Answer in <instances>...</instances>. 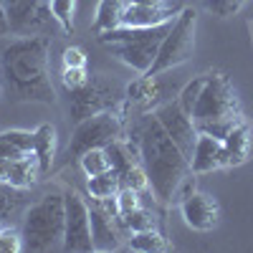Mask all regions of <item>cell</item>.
I'll return each instance as SVG.
<instances>
[{
  "label": "cell",
  "instance_id": "1",
  "mask_svg": "<svg viewBox=\"0 0 253 253\" xmlns=\"http://www.w3.org/2000/svg\"><path fill=\"white\" fill-rule=\"evenodd\" d=\"M124 134L126 139L137 142L144 172L150 177V190L160 203H182L195 190L190 160L162 129L155 112L126 119Z\"/></svg>",
  "mask_w": 253,
  "mask_h": 253
},
{
  "label": "cell",
  "instance_id": "2",
  "mask_svg": "<svg viewBox=\"0 0 253 253\" xmlns=\"http://www.w3.org/2000/svg\"><path fill=\"white\" fill-rule=\"evenodd\" d=\"M48 33L13 36L0 41V79L15 101L56 104V91L48 76Z\"/></svg>",
  "mask_w": 253,
  "mask_h": 253
},
{
  "label": "cell",
  "instance_id": "3",
  "mask_svg": "<svg viewBox=\"0 0 253 253\" xmlns=\"http://www.w3.org/2000/svg\"><path fill=\"white\" fill-rule=\"evenodd\" d=\"M243 119L238 96L223 71H208L203 94L193 109V122L200 134H213L225 139V134Z\"/></svg>",
  "mask_w": 253,
  "mask_h": 253
},
{
  "label": "cell",
  "instance_id": "4",
  "mask_svg": "<svg viewBox=\"0 0 253 253\" xmlns=\"http://www.w3.org/2000/svg\"><path fill=\"white\" fill-rule=\"evenodd\" d=\"M172 20L160 23V26H152V28H126V26H119V28L99 33L96 38H99V43L107 48L112 56L124 61L126 66H132L137 74H147L152 69L155 58H157V51L162 46L167 31L172 28Z\"/></svg>",
  "mask_w": 253,
  "mask_h": 253
},
{
  "label": "cell",
  "instance_id": "5",
  "mask_svg": "<svg viewBox=\"0 0 253 253\" xmlns=\"http://www.w3.org/2000/svg\"><path fill=\"white\" fill-rule=\"evenodd\" d=\"M63 230H66V203L61 193H48L33 203L23 215V251L46 253L63 248Z\"/></svg>",
  "mask_w": 253,
  "mask_h": 253
},
{
  "label": "cell",
  "instance_id": "6",
  "mask_svg": "<svg viewBox=\"0 0 253 253\" xmlns=\"http://www.w3.org/2000/svg\"><path fill=\"white\" fill-rule=\"evenodd\" d=\"M124 104V86L112 76H89L81 89L69 91V117L71 124H79L101 112H122Z\"/></svg>",
  "mask_w": 253,
  "mask_h": 253
},
{
  "label": "cell",
  "instance_id": "7",
  "mask_svg": "<svg viewBox=\"0 0 253 253\" xmlns=\"http://www.w3.org/2000/svg\"><path fill=\"white\" fill-rule=\"evenodd\" d=\"M119 137H124V119L119 112H101V114L84 119V122L74 124L69 147L63 152V160L58 162V167L79 162V157L84 152L94 150V147H107Z\"/></svg>",
  "mask_w": 253,
  "mask_h": 253
},
{
  "label": "cell",
  "instance_id": "8",
  "mask_svg": "<svg viewBox=\"0 0 253 253\" xmlns=\"http://www.w3.org/2000/svg\"><path fill=\"white\" fill-rule=\"evenodd\" d=\"M195 20L198 13L193 8H182L177 18L172 20V28L167 31L162 46L157 51V58L152 63V69L147 71L150 76H162L165 71H170L175 66H182L185 61L193 58L195 48Z\"/></svg>",
  "mask_w": 253,
  "mask_h": 253
},
{
  "label": "cell",
  "instance_id": "9",
  "mask_svg": "<svg viewBox=\"0 0 253 253\" xmlns=\"http://www.w3.org/2000/svg\"><path fill=\"white\" fill-rule=\"evenodd\" d=\"M89 203V213H91V238H94V251H119L129 241V230L122 223L117 200H99L91 198Z\"/></svg>",
  "mask_w": 253,
  "mask_h": 253
},
{
  "label": "cell",
  "instance_id": "10",
  "mask_svg": "<svg viewBox=\"0 0 253 253\" xmlns=\"http://www.w3.org/2000/svg\"><path fill=\"white\" fill-rule=\"evenodd\" d=\"M63 203H66V230H63V248L61 251H66V253L94 251L89 203L79 193H74V190L63 193Z\"/></svg>",
  "mask_w": 253,
  "mask_h": 253
},
{
  "label": "cell",
  "instance_id": "11",
  "mask_svg": "<svg viewBox=\"0 0 253 253\" xmlns=\"http://www.w3.org/2000/svg\"><path fill=\"white\" fill-rule=\"evenodd\" d=\"M3 8L13 36H38L51 28L53 13L48 0H3Z\"/></svg>",
  "mask_w": 253,
  "mask_h": 253
},
{
  "label": "cell",
  "instance_id": "12",
  "mask_svg": "<svg viewBox=\"0 0 253 253\" xmlns=\"http://www.w3.org/2000/svg\"><path fill=\"white\" fill-rule=\"evenodd\" d=\"M155 117L157 122L162 124V129L170 134V139L177 144V150L187 157L193 160V152H195V142H198V129H195V122L190 117L180 104L177 99L172 101H162L160 107L155 109Z\"/></svg>",
  "mask_w": 253,
  "mask_h": 253
},
{
  "label": "cell",
  "instance_id": "13",
  "mask_svg": "<svg viewBox=\"0 0 253 253\" xmlns=\"http://www.w3.org/2000/svg\"><path fill=\"white\" fill-rule=\"evenodd\" d=\"M180 210H182V218L187 223V228L193 230H213L220 220V205L213 195L208 193H190L182 203H180Z\"/></svg>",
  "mask_w": 253,
  "mask_h": 253
},
{
  "label": "cell",
  "instance_id": "14",
  "mask_svg": "<svg viewBox=\"0 0 253 253\" xmlns=\"http://www.w3.org/2000/svg\"><path fill=\"white\" fill-rule=\"evenodd\" d=\"M190 167H193V175H205V172L220 170V167H230L223 139H218L213 134H198Z\"/></svg>",
  "mask_w": 253,
  "mask_h": 253
},
{
  "label": "cell",
  "instance_id": "15",
  "mask_svg": "<svg viewBox=\"0 0 253 253\" xmlns=\"http://www.w3.org/2000/svg\"><path fill=\"white\" fill-rule=\"evenodd\" d=\"M177 8H150V5H137L129 3L122 15V26L126 28H152L160 23H167V20L175 18Z\"/></svg>",
  "mask_w": 253,
  "mask_h": 253
},
{
  "label": "cell",
  "instance_id": "16",
  "mask_svg": "<svg viewBox=\"0 0 253 253\" xmlns=\"http://www.w3.org/2000/svg\"><path fill=\"white\" fill-rule=\"evenodd\" d=\"M225 144V155H228V165L236 167V165H243L251 155V144H253V137H251V124L246 119H241L233 129H230L223 139Z\"/></svg>",
  "mask_w": 253,
  "mask_h": 253
},
{
  "label": "cell",
  "instance_id": "17",
  "mask_svg": "<svg viewBox=\"0 0 253 253\" xmlns=\"http://www.w3.org/2000/svg\"><path fill=\"white\" fill-rule=\"evenodd\" d=\"M38 180H43V170H41V162L36 157V152H28L18 160H10V175H8V185L28 190L33 187Z\"/></svg>",
  "mask_w": 253,
  "mask_h": 253
},
{
  "label": "cell",
  "instance_id": "18",
  "mask_svg": "<svg viewBox=\"0 0 253 253\" xmlns=\"http://www.w3.org/2000/svg\"><path fill=\"white\" fill-rule=\"evenodd\" d=\"M33 147H36V132H26V129L0 132V157L18 160V157L33 152Z\"/></svg>",
  "mask_w": 253,
  "mask_h": 253
},
{
  "label": "cell",
  "instance_id": "19",
  "mask_svg": "<svg viewBox=\"0 0 253 253\" xmlns=\"http://www.w3.org/2000/svg\"><path fill=\"white\" fill-rule=\"evenodd\" d=\"M33 152L41 162V170H43V177L51 175L53 162H56V126L53 124H41L36 129V147Z\"/></svg>",
  "mask_w": 253,
  "mask_h": 253
},
{
  "label": "cell",
  "instance_id": "20",
  "mask_svg": "<svg viewBox=\"0 0 253 253\" xmlns=\"http://www.w3.org/2000/svg\"><path fill=\"white\" fill-rule=\"evenodd\" d=\"M129 5V0H99L96 5V18H94V33H104L122 26V15Z\"/></svg>",
  "mask_w": 253,
  "mask_h": 253
},
{
  "label": "cell",
  "instance_id": "21",
  "mask_svg": "<svg viewBox=\"0 0 253 253\" xmlns=\"http://www.w3.org/2000/svg\"><path fill=\"white\" fill-rule=\"evenodd\" d=\"M126 248L139 251V253H162V251H170V241L165 238V233L160 228L137 230V233H132L129 241H126Z\"/></svg>",
  "mask_w": 253,
  "mask_h": 253
},
{
  "label": "cell",
  "instance_id": "22",
  "mask_svg": "<svg viewBox=\"0 0 253 253\" xmlns=\"http://www.w3.org/2000/svg\"><path fill=\"white\" fill-rule=\"evenodd\" d=\"M79 167H81V172L86 175V177H96V175L109 172L112 170V162H109V155H107L104 147H94V150L84 152L79 157Z\"/></svg>",
  "mask_w": 253,
  "mask_h": 253
},
{
  "label": "cell",
  "instance_id": "23",
  "mask_svg": "<svg viewBox=\"0 0 253 253\" xmlns=\"http://www.w3.org/2000/svg\"><path fill=\"white\" fill-rule=\"evenodd\" d=\"M119 218H122V223L126 225V230H129V233L160 228V218H157V213H155V210H150V208H144V205L134 208L132 213H124V215H119Z\"/></svg>",
  "mask_w": 253,
  "mask_h": 253
},
{
  "label": "cell",
  "instance_id": "24",
  "mask_svg": "<svg viewBox=\"0 0 253 253\" xmlns=\"http://www.w3.org/2000/svg\"><path fill=\"white\" fill-rule=\"evenodd\" d=\"M89 195L91 198H99V200H109V198H117V193L122 190V182L117 177L114 170L104 172V175H96V177H89Z\"/></svg>",
  "mask_w": 253,
  "mask_h": 253
},
{
  "label": "cell",
  "instance_id": "25",
  "mask_svg": "<svg viewBox=\"0 0 253 253\" xmlns=\"http://www.w3.org/2000/svg\"><path fill=\"white\" fill-rule=\"evenodd\" d=\"M26 205V190L13 187L8 182H0V218H10L15 215L20 208Z\"/></svg>",
  "mask_w": 253,
  "mask_h": 253
},
{
  "label": "cell",
  "instance_id": "26",
  "mask_svg": "<svg viewBox=\"0 0 253 253\" xmlns=\"http://www.w3.org/2000/svg\"><path fill=\"white\" fill-rule=\"evenodd\" d=\"M205 81H208V74H200V76H193L185 86L180 89V94H177V104L180 107L193 117V109H195V104H198V99H200V94H203V86H205Z\"/></svg>",
  "mask_w": 253,
  "mask_h": 253
},
{
  "label": "cell",
  "instance_id": "27",
  "mask_svg": "<svg viewBox=\"0 0 253 253\" xmlns=\"http://www.w3.org/2000/svg\"><path fill=\"white\" fill-rule=\"evenodd\" d=\"M53 20L63 28V33H74L76 23H74V15H76V0H48Z\"/></svg>",
  "mask_w": 253,
  "mask_h": 253
},
{
  "label": "cell",
  "instance_id": "28",
  "mask_svg": "<svg viewBox=\"0 0 253 253\" xmlns=\"http://www.w3.org/2000/svg\"><path fill=\"white\" fill-rule=\"evenodd\" d=\"M23 251V236L20 230L13 225H3L0 228V253H18Z\"/></svg>",
  "mask_w": 253,
  "mask_h": 253
},
{
  "label": "cell",
  "instance_id": "29",
  "mask_svg": "<svg viewBox=\"0 0 253 253\" xmlns=\"http://www.w3.org/2000/svg\"><path fill=\"white\" fill-rule=\"evenodd\" d=\"M114 200H117L119 215H124V213H132L134 208L142 205V193H139V190H134V187H122Z\"/></svg>",
  "mask_w": 253,
  "mask_h": 253
},
{
  "label": "cell",
  "instance_id": "30",
  "mask_svg": "<svg viewBox=\"0 0 253 253\" xmlns=\"http://www.w3.org/2000/svg\"><path fill=\"white\" fill-rule=\"evenodd\" d=\"M246 3L248 0H205V8L220 18H228V15H236Z\"/></svg>",
  "mask_w": 253,
  "mask_h": 253
},
{
  "label": "cell",
  "instance_id": "31",
  "mask_svg": "<svg viewBox=\"0 0 253 253\" xmlns=\"http://www.w3.org/2000/svg\"><path fill=\"white\" fill-rule=\"evenodd\" d=\"M86 81H89L86 69H69V66H63V71H61V84H63V89H66V91L81 89Z\"/></svg>",
  "mask_w": 253,
  "mask_h": 253
},
{
  "label": "cell",
  "instance_id": "32",
  "mask_svg": "<svg viewBox=\"0 0 253 253\" xmlns=\"http://www.w3.org/2000/svg\"><path fill=\"white\" fill-rule=\"evenodd\" d=\"M63 66H69V69H86V53H84L81 46H69V48H63Z\"/></svg>",
  "mask_w": 253,
  "mask_h": 253
},
{
  "label": "cell",
  "instance_id": "33",
  "mask_svg": "<svg viewBox=\"0 0 253 253\" xmlns=\"http://www.w3.org/2000/svg\"><path fill=\"white\" fill-rule=\"evenodd\" d=\"M10 36V20H8V13L3 8V0H0V41Z\"/></svg>",
  "mask_w": 253,
  "mask_h": 253
},
{
  "label": "cell",
  "instance_id": "34",
  "mask_svg": "<svg viewBox=\"0 0 253 253\" xmlns=\"http://www.w3.org/2000/svg\"><path fill=\"white\" fill-rule=\"evenodd\" d=\"M129 3H137V5H150V8H175L170 0H129Z\"/></svg>",
  "mask_w": 253,
  "mask_h": 253
},
{
  "label": "cell",
  "instance_id": "35",
  "mask_svg": "<svg viewBox=\"0 0 253 253\" xmlns=\"http://www.w3.org/2000/svg\"><path fill=\"white\" fill-rule=\"evenodd\" d=\"M0 96H3V84H0Z\"/></svg>",
  "mask_w": 253,
  "mask_h": 253
},
{
  "label": "cell",
  "instance_id": "36",
  "mask_svg": "<svg viewBox=\"0 0 253 253\" xmlns=\"http://www.w3.org/2000/svg\"><path fill=\"white\" fill-rule=\"evenodd\" d=\"M0 228H3V218H0Z\"/></svg>",
  "mask_w": 253,
  "mask_h": 253
}]
</instances>
